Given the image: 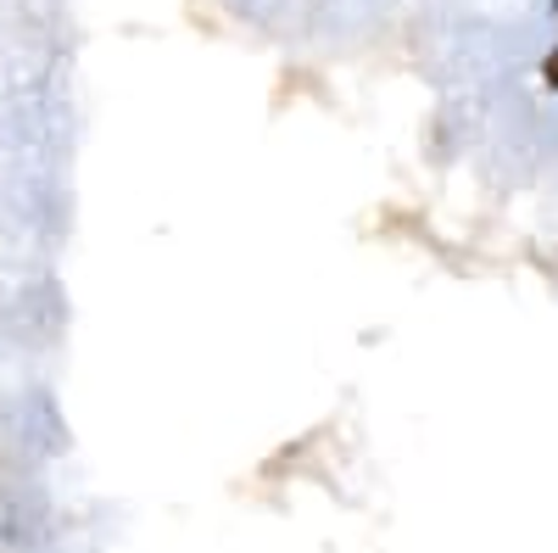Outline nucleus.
Wrapping results in <instances>:
<instances>
[{"label":"nucleus","mask_w":558,"mask_h":553,"mask_svg":"<svg viewBox=\"0 0 558 553\" xmlns=\"http://www.w3.org/2000/svg\"><path fill=\"white\" fill-rule=\"evenodd\" d=\"M542 84H547V89H558V45L542 57Z\"/></svg>","instance_id":"1"}]
</instances>
